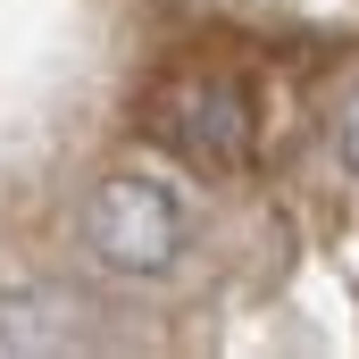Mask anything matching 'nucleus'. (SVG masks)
Masks as SVG:
<instances>
[{
    "mask_svg": "<svg viewBox=\"0 0 359 359\" xmlns=\"http://www.w3.org/2000/svg\"><path fill=\"white\" fill-rule=\"evenodd\" d=\"M84 243L109 276H159L184 251V201L151 176H109L84 209Z\"/></svg>",
    "mask_w": 359,
    "mask_h": 359,
    "instance_id": "f257e3e1",
    "label": "nucleus"
},
{
    "mask_svg": "<svg viewBox=\"0 0 359 359\" xmlns=\"http://www.w3.org/2000/svg\"><path fill=\"white\" fill-rule=\"evenodd\" d=\"M159 134L201 168H243L251 159V92L234 76H184L159 100Z\"/></svg>",
    "mask_w": 359,
    "mask_h": 359,
    "instance_id": "f03ea898",
    "label": "nucleus"
},
{
    "mask_svg": "<svg viewBox=\"0 0 359 359\" xmlns=\"http://www.w3.org/2000/svg\"><path fill=\"white\" fill-rule=\"evenodd\" d=\"M334 151H343V168L359 176V92H351V109L334 117Z\"/></svg>",
    "mask_w": 359,
    "mask_h": 359,
    "instance_id": "7ed1b4c3",
    "label": "nucleus"
}]
</instances>
